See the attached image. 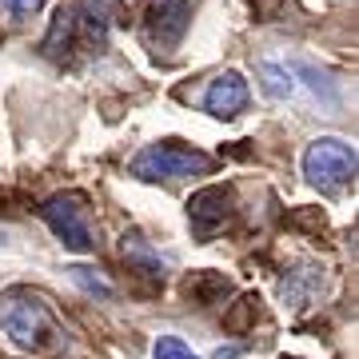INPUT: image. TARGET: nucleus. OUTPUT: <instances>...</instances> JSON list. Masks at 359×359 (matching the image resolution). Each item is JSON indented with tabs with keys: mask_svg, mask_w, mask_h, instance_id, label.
Listing matches in <instances>:
<instances>
[{
	"mask_svg": "<svg viewBox=\"0 0 359 359\" xmlns=\"http://www.w3.org/2000/svg\"><path fill=\"white\" fill-rule=\"evenodd\" d=\"M212 156L200 148H188L180 140H160L148 144L144 152H136L132 160V176L136 180H188V176H208Z\"/></svg>",
	"mask_w": 359,
	"mask_h": 359,
	"instance_id": "obj_2",
	"label": "nucleus"
},
{
	"mask_svg": "<svg viewBox=\"0 0 359 359\" xmlns=\"http://www.w3.org/2000/svg\"><path fill=\"white\" fill-rule=\"evenodd\" d=\"M228 216H231V188H224V184H208L188 200V219H192L196 236H204V240L224 228Z\"/></svg>",
	"mask_w": 359,
	"mask_h": 359,
	"instance_id": "obj_6",
	"label": "nucleus"
},
{
	"mask_svg": "<svg viewBox=\"0 0 359 359\" xmlns=\"http://www.w3.org/2000/svg\"><path fill=\"white\" fill-rule=\"evenodd\" d=\"M283 359H295V355H283Z\"/></svg>",
	"mask_w": 359,
	"mask_h": 359,
	"instance_id": "obj_17",
	"label": "nucleus"
},
{
	"mask_svg": "<svg viewBox=\"0 0 359 359\" xmlns=\"http://www.w3.org/2000/svg\"><path fill=\"white\" fill-rule=\"evenodd\" d=\"M124 259H128V268L144 271V276H152V280H164V259L156 256L140 236H124Z\"/></svg>",
	"mask_w": 359,
	"mask_h": 359,
	"instance_id": "obj_11",
	"label": "nucleus"
},
{
	"mask_svg": "<svg viewBox=\"0 0 359 359\" xmlns=\"http://www.w3.org/2000/svg\"><path fill=\"white\" fill-rule=\"evenodd\" d=\"M40 216L52 228V236L68 248V252H96L92 240V224H88V204L80 192H60L40 204Z\"/></svg>",
	"mask_w": 359,
	"mask_h": 359,
	"instance_id": "obj_4",
	"label": "nucleus"
},
{
	"mask_svg": "<svg viewBox=\"0 0 359 359\" xmlns=\"http://www.w3.org/2000/svg\"><path fill=\"white\" fill-rule=\"evenodd\" d=\"M320 287H323V268L304 264V268L287 271V280L280 283V295H283L287 308H304V304H311L320 295Z\"/></svg>",
	"mask_w": 359,
	"mask_h": 359,
	"instance_id": "obj_8",
	"label": "nucleus"
},
{
	"mask_svg": "<svg viewBox=\"0 0 359 359\" xmlns=\"http://www.w3.org/2000/svg\"><path fill=\"white\" fill-rule=\"evenodd\" d=\"M192 25V0H152L148 8V40L156 48H176Z\"/></svg>",
	"mask_w": 359,
	"mask_h": 359,
	"instance_id": "obj_5",
	"label": "nucleus"
},
{
	"mask_svg": "<svg viewBox=\"0 0 359 359\" xmlns=\"http://www.w3.org/2000/svg\"><path fill=\"white\" fill-rule=\"evenodd\" d=\"M259 88L268 100H292L295 96V72L276 60H259Z\"/></svg>",
	"mask_w": 359,
	"mask_h": 359,
	"instance_id": "obj_10",
	"label": "nucleus"
},
{
	"mask_svg": "<svg viewBox=\"0 0 359 359\" xmlns=\"http://www.w3.org/2000/svg\"><path fill=\"white\" fill-rule=\"evenodd\" d=\"M152 359H200V355H196L180 335H160L156 347H152Z\"/></svg>",
	"mask_w": 359,
	"mask_h": 359,
	"instance_id": "obj_13",
	"label": "nucleus"
},
{
	"mask_svg": "<svg viewBox=\"0 0 359 359\" xmlns=\"http://www.w3.org/2000/svg\"><path fill=\"white\" fill-rule=\"evenodd\" d=\"M256 304H259L256 295H240V304H236V311H231L228 320H224V323H228V332H236V335H240V332H248V327L256 323V311H259Z\"/></svg>",
	"mask_w": 359,
	"mask_h": 359,
	"instance_id": "obj_12",
	"label": "nucleus"
},
{
	"mask_svg": "<svg viewBox=\"0 0 359 359\" xmlns=\"http://www.w3.org/2000/svg\"><path fill=\"white\" fill-rule=\"evenodd\" d=\"M204 108L208 116H216V120H231V116H240L248 108V80L228 68V72H219L212 80V88L204 92Z\"/></svg>",
	"mask_w": 359,
	"mask_h": 359,
	"instance_id": "obj_7",
	"label": "nucleus"
},
{
	"mask_svg": "<svg viewBox=\"0 0 359 359\" xmlns=\"http://www.w3.org/2000/svg\"><path fill=\"white\" fill-rule=\"evenodd\" d=\"M228 292H231V283L224 280L219 271H192V276L184 280V295H188L192 304H200V308H212V304H219Z\"/></svg>",
	"mask_w": 359,
	"mask_h": 359,
	"instance_id": "obj_9",
	"label": "nucleus"
},
{
	"mask_svg": "<svg viewBox=\"0 0 359 359\" xmlns=\"http://www.w3.org/2000/svg\"><path fill=\"white\" fill-rule=\"evenodd\" d=\"M0 332L8 335V344L32 355L56 351L65 344V327L56 320V311L44 304V295L28 292V287H16L0 299Z\"/></svg>",
	"mask_w": 359,
	"mask_h": 359,
	"instance_id": "obj_1",
	"label": "nucleus"
},
{
	"mask_svg": "<svg viewBox=\"0 0 359 359\" xmlns=\"http://www.w3.org/2000/svg\"><path fill=\"white\" fill-rule=\"evenodd\" d=\"M231 355H236V347H219L216 351V359H231Z\"/></svg>",
	"mask_w": 359,
	"mask_h": 359,
	"instance_id": "obj_16",
	"label": "nucleus"
},
{
	"mask_svg": "<svg viewBox=\"0 0 359 359\" xmlns=\"http://www.w3.org/2000/svg\"><path fill=\"white\" fill-rule=\"evenodd\" d=\"M72 280H76L80 287H88L92 295H96V292L108 295V283H104V280H92V276H84V268H72Z\"/></svg>",
	"mask_w": 359,
	"mask_h": 359,
	"instance_id": "obj_14",
	"label": "nucleus"
},
{
	"mask_svg": "<svg viewBox=\"0 0 359 359\" xmlns=\"http://www.w3.org/2000/svg\"><path fill=\"white\" fill-rule=\"evenodd\" d=\"M4 4H8V8H13L16 16H32L40 8V4H44V0H4Z\"/></svg>",
	"mask_w": 359,
	"mask_h": 359,
	"instance_id": "obj_15",
	"label": "nucleus"
},
{
	"mask_svg": "<svg viewBox=\"0 0 359 359\" xmlns=\"http://www.w3.org/2000/svg\"><path fill=\"white\" fill-rule=\"evenodd\" d=\"M304 176L320 192H344L355 180V148L339 136H320L304 152Z\"/></svg>",
	"mask_w": 359,
	"mask_h": 359,
	"instance_id": "obj_3",
	"label": "nucleus"
}]
</instances>
